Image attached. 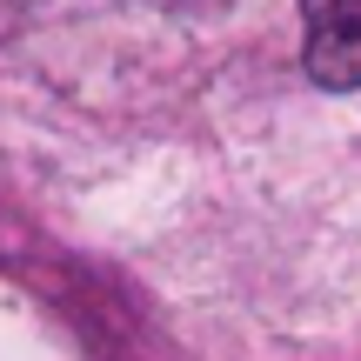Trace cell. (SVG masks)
I'll return each instance as SVG.
<instances>
[{
	"mask_svg": "<svg viewBox=\"0 0 361 361\" xmlns=\"http://www.w3.org/2000/svg\"><path fill=\"white\" fill-rule=\"evenodd\" d=\"M161 7H180V13H214L221 0H161Z\"/></svg>",
	"mask_w": 361,
	"mask_h": 361,
	"instance_id": "cell-2",
	"label": "cell"
},
{
	"mask_svg": "<svg viewBox=\"0 0 361 361\" xmlns=\"http://www.w3.org/2000/svg\"><path fill=\"white\" fill-rule=\"evenodd\" d=\"M301 61L328 94L361 87V0H301Z\"/></svg>",
	"mask_w": 361,
	"mask_h": 361,
	"instance_id": "cell-1",
	"label": "cell"
}]
</instances>
